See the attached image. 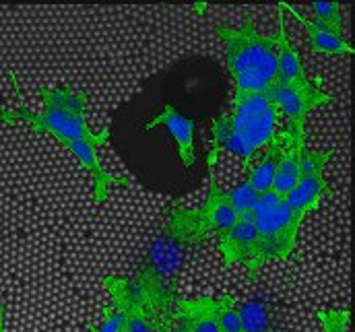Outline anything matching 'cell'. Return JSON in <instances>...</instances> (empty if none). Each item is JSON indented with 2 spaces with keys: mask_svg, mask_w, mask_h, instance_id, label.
Listing matches in <instances>:
<instances>
[{
  "mask_svg": "<svg viewBox=\"0 0 355 332\" xmlns=\"http://www.w3.org/2000/svg\"><path fill=\"white\" fill-rule=\"evenodd\" d=\"M42 95V112L33 114L25 105L19 110H4L0 105V122L8 126L29 124L35 132L52 134L67 151H71L79 166L87 169L93 177V198L95 202H105L110 186H132L130 180L116 177L107 173L97 157V147L110 141V128L105 126L101 132H91L87 126L89 97L83 91H73L71 87H40Z\"/></svg>",
  "mask_w": 355,
  "mask_h": 332,
  "instance_id": "6da1fadb",
  "label": "cell"
},
{
  "mask_svg": "<svg viewBox=\"0 0 355 332\" xmlns=\"http://www.w3.org/2000/svg\"><path fill=\"white\" fill-rule=\"evenodd\" d=\"M283 116L268 97V93L234 95L232 110L213 120V145L215 153L230 151L242 157L248 171L257 153L268 147L283 130Z\"/></svg>",
  "mask_w": 355,
  "mask_h": 332,
  "instance_id": "7a4b0ae2",
  "label": "cell"
},
{
  "mask_svg": "<svg viewBox=\"0 0 355 332\" xmlns=\"http://www.w3.org/2000/svg\"><path fill=\"white\" fill-rule=\"evenodd\" d=\"M103 285L126 320L124 332H174L176 287L151 266L137 277H105Z\"/></svg>",
  "mask_w": 355,
  "mask_h": 332,
  "instance_id": "3957f363",
  "label": "cell"
},
{
  "mask_svg": "<svg viewBox=\"0 0 355 332\" xmlns=\"http://www.w3.org/2000/svg\"><path fill=\"white\" fill-rule=\"evenodd\" d=\"M213 29L225 48V69L234 95L266 93L277 79L275 35H263L250 17L238 29L225 25H215Z\"/></svg>",
  "mask_w": 355,
  "mask_h": 332,
  "instance_id": "277c9868",
  "label": "cell"
},
{
  "mask_svg": "<svg viewBox=\"0 0 355 332\" xmlns=\"http://www.w3.org/2000/svg\"><path fill=\"white\" fill-rule=\"evenodd\" d=\"M215 159L217 153L211 149L209 155V196L202 207L186 209L174 204L164 234L176 240L182 246H196L209 240L211 236H223L236 221V213L230 204L225 192L219 190L215 182Z\"/></svg>",
  "mask_w": 355,
  "mask_h": 332,
  "instance_id": "5b68a950",
  "label": "cell"
},
{
  "mask_svg": "<svg viewBox=\"0 0 355 332\" xmlns=\"http://www.w3.org/2000/svg\"><path fill=\"white\" fill-rule=\"evenodd\" d=\"M259 238V266L263 268L268 260H287L295 250L300 221H295L285 204L272 190L259 196L257 207L252 209Z\"/></svg>",
  "mask_w": 355,
  "mask_h": 332,
  "instance_id": "8992f818",
  "label": "cell"
},
{
  "mask_svg": "<svg viewBox=\"0 0 355 332\" xmlns=\"http://www.w3.org/2000/svg\"><path fill=\"white\" fill-rule=\"evenodd\" d=\"M322 79L306 83H272L268 87V97L277 105L283 120L289 124V134L295 141H306V118L312 110L331 103L333 97L322 89Z\"/></svg>",
  "mask_w": 355,
  "mask_h": 332,
  "instance_id": "52a82bcc",
  "label": "cell"
},
{
  "mask_svg": "<svg viewBox=\"0 0 355 332\" xmlns=\"http://www.w3.org/2000/svg\"><path fill=\"white\" fill-rule=\"evenodd\" d=\"M333 157V151H312L304 149L302 155V175L297 186L287 194L285 204L295 221H304V217L316 209L322 196L331 194V186L324 180V166Z\"/></svg>",
  "mask_w": 355,
  "mask_h": 332,
  "instance_id": "ba28073f",
  "label": "cell"
},
{
  "mask_svg": "<svg viewBox=\"0 0 355 332\" xmlns=\"http://www.w3.org/2000/svg\"><path fill=\"white\" fill-rule=\"evenodd\" d=\"M219 250L223 254V262L230 268L232 264H242L250 279H257L259 266V238L257 223L250 213L236 215L234 225L219 238Z\"/></svg>",
  "mask_w": 355,
  "mask_h": 332,
  "instance_id": "9c48e42d",
  "label": "cell"
},
{
  "mask_svg": "<svg viewBox=\"0 0 355 332\" xmlns=\"http://www.w3.org/2000/svg\"><path fill=\"white\" fill-rule=\"evenodd\" d=\"M217 299L202 295L196 299L176 297L174 332H219L215 322Z\"/></svg>",
  "mask_w": 355,
  "mask_h": 332,
  "instance_id": "30bf717a",
  "label": "cell"
},
{
  "mask_svg": "<svg viewBox=\"0 0 355 332\" xmlns=\"http://www.w3.org/2000/svg\"><path fill=\"white\" fill-rule=\"evenodd\" d=\"M157 126H166L168 132L176 139L182 166L186 169L194 166L196 164V153H194V126L196 124H194V120L182 116L172 103H166L164 112L145 124V130H151Z\"/></svg>",
  "mask_w": 355,
  "mask_h": 332,
  "instance_id": "8fae6325",
  "label": "cell"
},
{
  "mask_svg": "<svg viewBox=\"0 0 355 332\" xmlns=\"http://www.w3.org/2000/svg\"><path fill=\"white\" fill-rule=\"evenodd\" d=\"M291 143H295V139L289 134V130H283L268 147H265L263 151L257 153L254 157V166H250L252 169H248V186L261 196L270 190L272 186V177H275V171L279 166V159H281V153L285 147H289Z\"/></svg>",
  "mask_w": 355,
  "mask_h": 332,
  "instance_id": "7c38bea8",
  "label": "cell"
},
{
  "mask_svg": "<svg viewBox=\"0 0 355 332\" xmlns=\"http://www.w3.org/2000/svg\"><path fill=\"white\" fill-rule=\"evenodd\" d=\"M283 8L279 4V31L275 35L277 40V79L275 83H306L310 81L306 77V69L302 64V58L300 54L295 52V48L291 46L289 37H287V31H285V25H283Z\"/></svg>",
  "mask_w": 355,
  "mask_h": 332,
  "instance_id": "4fadbf2b",
  "label": "cell"
},
{
  "mask_svg": "<svg viewBox=\"0 0 355 332\" xmlns=\"http://www.w3.org/2000/svg\"><path fill=\"white\" fill-rule=\"evenodd\" d=\"M306 149V141H295L289 147L283 149L279 166L272 177V186L270 190L279 196V198H287V194L297 186L300 175H302V155Z\"/></svg>",
  "mask_w": 355,
  "mask_h": 332,
  "instance_id": "5bb4252c",
  "label": "cell"
},
{
  "mask_svg": "<svg viewBox=\"0 0 355 332\" xmlns=\"http://www.w3.org/2000/svg\"><path fill=\"white\" fill-rule=\"evenodd\" d=\"M279 4H281L283 8L291 10V15L306 27V31H308V44H310V50H312V52H316V54H329V56H333V54H354L355 52L354 46L345 44L343 37H337L335 33L322 29V27L316 25L314 21L302 17L291 4H287V2H279Z\"/></svg>",
  "mask_w": 355,
  "mask_h": 332,
  "instance_id": "9a60e30c",
  "label": "cell"
},
{
  "mask_svg": "<svg viewBox=\"0 0 355 332\" xmlns=\"http://www.w3.org/2000/svg\"><path fill=\"white\" fill-rule=\"evenodd\" d=\"M215 322L219 332H242V318H240V304L234 295L217 297Z\"/></svg>",
  "mask_w": 355,
  "mask_h": 332,
  "instance_id": "2e32d148",
  "label": "cell"
},
{
  "mask_svg": "<svg viewBox=\"0 0 355 332\" xmlns=\"http://www.w3.org/2000/svg\"><path fill=\"white\" fill-rule=\"evenodd\" d=\"M312 10L318 19L316 25L335 33L337 37H343V19H341V4L339 2L316 0V2H312Z\"/></svg>",
  "mask_w": 355,
  "mask_h": 332,
  "instance_id": "e0dca14e",
  "label": "cell"
},
{
  "mask_svg": "<svg viewBox=\"0 0 355 332\" xmlns=\"http://www.w3.org/2000/svg\"><path fill=\"white\" fill-rule=\"evenodd\" d=\"M240 318H242V332H268L270 331V318L263 304L259 302H246L240 306Z\"/></svg>",
  "mask_w": 355,
  "mask_h": 332,
  "instance_id": "ac0fdd59",
  "label": "cell"
},
{
  "mask_svg": "<svg viewBox=\"0 0 355 332\" xmlns=\"http://www.w3.org/2000/svg\"><path fill=\"white\" fill-rule=\"evenodd\" d=\"M227 198H230V204L234 209L236 215H244V213H250L257 202H259V194L248 186V182H242L240 186H236L234 190L225 192Z\"/></svg>",
  "mask_w": 355,
  "mask_h": 332,
  "instance_id": "d6986e66",
  "label": "cell"
},
{
  "mask_svg": "<svg viewBox=\"0 0 355 332\" xmlns=\"http://www.w3.org/2000/svg\"><path fill=\"white\" fill-rule=\"evenodd\" d=\"M320 324L324 332H349V318L352 310H329V312H318Z\"/></svg>",
  "mask_w": 355,
  "mask_h": 332,
  "instance_id": "ffe728a7",
  "label": "cell"
},
{
  "mask_svg": "<svg viewBox=\"0 0 355 332\" xmlns=\"http://www.w3.org/2000/svg\"><path fill=\"white\" fill-rule=\"evenodd\" d=\"M126 331V320L124 314L116 306H107L103 310V322L99 326L91 324L89 332H124Z\"/></svg>",
  "mask_w": 355,
  "mask_h": 332,
  "instance_id": "44dd1931",
  "label": "cell"
},
{
  "mask_svg": "<svg viewBox=\"0 0 355 332\" xmlns=\"http://www.w3.org/2000/svg\"><path fill=\"white\" fill-rule=\"evenodd\" d=\"M0 332H6V306L0 302Z\"/></svg>",
  "mask_w": 355,
  "mask_h": 332,
  "instance_id": "7402d4cb",
  "label": "cell"
}]
</instances>
